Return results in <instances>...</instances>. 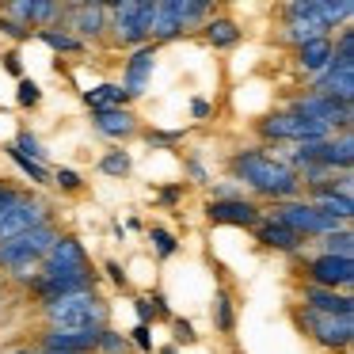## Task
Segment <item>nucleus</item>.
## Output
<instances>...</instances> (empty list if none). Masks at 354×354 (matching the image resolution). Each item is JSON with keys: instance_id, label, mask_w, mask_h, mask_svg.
Listing matches in <instances>:
<instances>
[{"instance_id": "nucleus-41", "label": "nucleus", "mask_w": 354, "mask_h": 354, "mask_svg": "<svg viewBox=\"0 0 354 354\" xmlns=\"http://www.w3.org/2000/svg\"><path fill=\"white\" fill-rule=\"evenodd\" d=\"M145 138H149V141H156V145H171V141H179V138H183V130H171V133H160V130H149Z\"/></svg>"}, {"instance_id": "nucleus-51", "label": "nucleus", "mask_w": 354, "mask_h": 354, "mask_svg": "<svg viewBox=\"0 0 354 354\" xmlns=\"http://www.w3.org/2000/svg\"><path fill=\"white\" fill-rule=\"evenodd\" d=\"M39 354H65V351H39Z\"/></svg>"}, {"instance_id": "nucleus-30", "label": "nucleus", "mask_w": 354, "mask_h": 354, "mask_svg": "<svg viewBox=\"0 0 354 354\" xmlns=\"http://www.w3.org/2000/svg\"><path fill=\"white\" fill-rule=\"evenodd\" d=\"M130 168H133V160H130V153H122V149H111V153L100 160V171L103 176H115V179L130 176Z\"/></svg>"}, {"instance_id": "nucleus-17", "label": "nucleus", "mask_w": 354, "mask_h": 354, "mask_svg": "<svg viewBox=\"0 0 354 354\" xmlns=\"http://www.w3.org/2000/svg\"><path fill=\"white\" fill-rule=\"evenodd\" d=\"M92 126H95V133H103V138H111V141H126V138H133V133H138V118H133L130 107L95 111Z\"/></svg>"}, {"instance_id": "nucleus-16", "label": "nucleus", "mask_w": 354, "mask_h": 354, "mask_svg": "<svg viewBox=\"0 0 354 354\" xmlns=\"http://www.w3.org/2000/svg\"><path fill=\"white\" fill-rule=\"evenodd\" d=\"M301 305H305L308 313H324V316H354V297L351 293L316 290V286H305V290H301Z\"/></svg>"}, {"instance_id": "nucleus-44", "label": "nucleus", "mask_w": 354, "mask_h": 354, "mask_svg": "<svg viewBox=\"0 0 354 354\" xmlns=\"http://www.w3.org/2000/svg\"><path fill=\"white\" fill-rule=\"evenodd\" d=\"M153 301V316H160V320H171V308H168V301L160 297V293H156V297H149Z\"/></svg>"}, {"instance_id": "nucleus-22", "label": "nucleus", "mask_w": 354, "mask_h": 354, "mask_svg": "<svg viewBox=\"0 0 354 354\" xmlns=\"http://www.w3.org/2000/svg\"><path fill=\"white\" fill-rule=\"evenodd\" d=\"M297 65L308 73V77H320V73L331 65V39H316V42L297 46Z\"/></svg>"}, {"instance_id": "nucleus-32", "label": "nucleus", "mask_w": 354, "mask_h": 354, "mask_svg": "<svg viewBox=\"0 0 354 354\" xmlns=\"http://www.w3.org/2000/svg\"><path fill=\"white\" fill-rule=\"evenodd\" d=\"M95 351L100 354H126L130 351V339L118 335V331H111V328H103L100 339H95Z\"/></svg>"}, {"instance_id": "nucleus-34", "label": "nucleus", "mask_w": 354, "mask_h": 354, "mask_svg": "<svg viewBox=\"0 0 354 354\" xmlns=\"http://www.w3.org/2000/svg\"><path fill=\"white\" fill-rule=\"evenodd\" d=\"M149 236H153V244H156V255H160V259H168V255H176L179 240L171 236L168 229H160V225H153V232H149Z\"/></svg>"}, {"instance_id": "nucleus-5", "label": "nucleus", "mask_w": 354, "mask_h": 354, "mask_svg": "<svg viewBox=\"0 0 354 354\" xmlns=\"http://www.w3.org/2000/svg\"><path fill=\"white\" fill-rule=\"evenodd\" d=\"M267 217H274L278 225H286L290 232H297L301 240H305V236H328V232H335V229H346L343 221H335V217L320 214V209H316L308 198L274 202V214H267Z\"/></svg>"}, {"instance_id": "nucleus-14", "label": "nucleus", "mask_w": 354, "mask_h": 354, "mask_svg": "<svg viewBox=\"0 0 354 354\" xmlns=\"http://www.w3.org/2000/svg\"><path fill=\"white\" fill-rule=\"evenodd\" d=\"M62 12L65 8H57L50 0H16V4L4 8V16L24 24V27H31V31H46V27H54L57 19H62Z\"/></svg>"}, {"instance_id": "nucleus-9", "label": "nucleus", "mask_w": 354, "mask_h": 354, "mask_svg": "<svg viewBox=\"0 0 354 354\" xmlns=\"http://www.w3.org/2000/svg\"><path fill=\"white\" fill-rule=\"evenodd\" d=\"M42 225H50L46 202H39V198H31V194H24V198H19L16 206L8 209V214L0 217V244H8V240L24 236V232H31V229H42Z\"/></svg>"}, {"instance_id": "nucleus-26", "label": "nucleus", "mask_w": 354, "mask_h": 354, "mask_svg": "<svg viewBox=\"0 0 354 354\" xmlns=\"http://www.w3.org/2000/svg\"><path fill=\"white\" fill-rule=\"evenodd\" d=\"M320 255H335V259H351L354 255V232L351 225L346 229H335L328 236H320Z\"/></svg>"}, {"instance_id": "nucleus-43", "label": "nucleus", "mask_w": 354, "mask_h": 354, "mask_svg": "<svg viewBox=\"0 0 354 354\" xmlns=\"http://www.w3.org/2000/svg\"><path fill=\"white\" fill-rule=\"evenodd\" d=\"M4 69H8L12 77H19V80H24V62H19V54H16V50H12L8 57H4Z\"/></svg>"}, {"instance_id": "nucleus-23", "label": "nucleus", "mask_w": 354, "mask_h": 354, "mask_svg": "<svg viewBox=\"0 0 354 354\" xmlns=\"http://www.w3.org/2000/svg\"><path fill=\"white\" fill-rule=\"evenodd\" d=\"M278 39H282L286 46H305V42H316V39H331V31L320 24H305V19H286Z\"/></svg>"}, {"instance_id": "nucleus-47", "label": "nucleus", "mask_w": 354, "mask_h": 354, "mask_svg": "<svg viewBox=\"0 0 354 354\" xmlns=\"http://www.w3.org/2000/svg\"><path fill=\"white\" fill-rule=\"evenodd\" d=\"M179 194H183V187H164V191H160V202H176Z\"/></svg>"}, {"instance_id": "nucleus-2", "label": "nucleus", "mask_w": 354, "mask_h": 354, "mask_svg": "<svg viewBox=\"0 0 354 354\" xmlns=\"http://www.w3.org/2000/svg\"><path fill=\"white\" fill-rule=\"evenodd\" d=\"M42 313H46L50 328H62V331H103V328H111V305L95 290L57 297V301H50V305H42Z\"/></svg>"}, {"instance_id": "nucleus-42", "label": "nucleus", "mask_w": 354, "mask_h": 354, "mask_svg": "<svg viewBox=\"0 0 354 354\" xmlns=\"http://www.w3.org/2000/svg\"><path fill=\"white\" fill-rule=\"evenodd\" d=\"M133 305H138V324H149V320H156V316H153V301H149V297H138Z\"/></svg>"}, {"instance_id": "nucleus-21", "label": "nucleus", "mask_w": 354, "mask_h": 354, "mask_svg": "<svg viewBox=\"0 0 354 354\" xmlns=\"http://www.w3.org/2000/svg\"><path fill=\"white\" fill-rule=\"evenodd\" d=\"M183 35V27H179V16H176V0H164V4H156V16H153V31H149V42H171Z\"/></svg>"}, {"instance_id": "nucleus-36", "label": "nucleus", "mask_w": 354, "mask_h": 354, "mask_svg": "<svg viewBox=\"0 0 354 354\" xmlns=\"http://www.w3.org/2000/svg\"><path fill=\"white\" fill-rule=\"evenodd\" d=\"M50 179H57V187H62L65 194H77L80 187H84V179H80L77 171H69V168H57V171H54V176H50Z\"/></svg>"}, {"instance_id": "nucleus-40", "label": "nucleus", "mask_w": 354, "mask_h": 354, "mask_svg": "<svg viewBox=\"0 0 354 354\" xmlns=\"http://www.w3.org/2000/svg\"><path fill=\"white\" fill-rule=\"evenodd\" d=\"M171 328H176V339H179V343H191V339H194V328H191L187 320H179V316H171Z\"/></svg>"}, {"instance_id": "nucleus-20", "label": "nucleus", "mask_w": 354, "mask_h": 354, "mask_svg": "<svg viewBox=\"0 0 354 354\" xmlns=\"http://www.w3.org/2000/svg\"><path fill=\"white\" fill-rule=\"evenodd\" d=\"M202 35H206V42L214 50H229L240 42V24L229 16H209L206 24H202Z\"/></svg>"}, {"instance_id": "nucleus-18", "label": "nucleus", "mask_w": 354, "mask_h": 354, "mask_svg": "<svg viewBox=\"0 0 354 354\" xmlns=\"http://www.w3.org/2000/svg\"><path fill=\"white\" fill-rule=\"evenodd\" d=\"M69 19V27L80 35V39H100L107 31V8L103 4H80V8H65L62 24Z\"/></svg>"}, {"instance_id": "nucleus-1", "label": "nucleus", "mask_w": 354, "mask_h": 354, "mask_svg": "<svg viewBox=\"0 0 354 354\" xmlns=\"http://www.w3.org/2000/svg\"><path fill=\"white\" fill-rule=\"evenodd\" d=\"M232 183L252 187L255 194L274 202H290L301 198V179L293 168H286L278 156H270V149H248V153H236L229 160Z\"/></svg>"}, {"instance_id": "nucleus-37", "label": "nucleus", "mask_w": 354, "mask_h": 354, "mask_svg": "<svg viewBox=\"0 0 354 354\" xmlns=\"http://www.w3.org/2000/svg\"><path fill=\"white\" fill-rule=\"evenodd\" d=\"M0 35H8V39H16V42H27L35 31L24 24H16V19H8V16H0Z\"/></svg>"}, {"instance_id": "nucleus-10", "label": "nucleus", "mask_w": 354, "mask_h": 354, "mask_svg": "<svg viewBox=\"0 0 354 354\" xmlns=\"http://www.w3.org/2000/svg\"><path fill=\"white\" fill-rule=\"evenodd\" d=\"M31 290H35V297H39L42 305H50V301L69 297V293H88V290H95V274H92V267H84V270H65V274H39V278L31 282Z\"/></svg>"}, {"instance_id": "nucleus-49", "label": "nucleus", "mask_w": 354, "mask_h": 354, "mask_svg": "<svg viewBox=\"0 0 354 354\" xmlns=\"http://www.w3.org/2000/svg\"><path fill=\"white\" fill-rule=\"evenodd\" d=\"M12 354H39V351H31V346H24V351H12Z\"/></svg>"}, {"instance_id": "nucleus-33", "label": "nucleus", "mask_w": 354, "mask_h": 354, "mask_svg": "<svg viewBox=\"0 0 354 354\" xmlns=\"http://www.w3.org/2000/svg\"><path fill=\"white\" fill-rule=\"evenodd\" d=\"M12 149L24 153V156H31V160H39V164H42V156H46V153H42V145H39V138H35L31 130H19V138H16V145H12Z\"/></svg>"}, {"instance_id": "nucleus-7", "label": "nucleus", "mask_w": 354, "mask_h": 354, "mask_svg": "<svg viewBox=\"0 0 354 354\" xmlns=\"http://www.w3.org/2000/svg\"><path fill=\"white\" fill-rule=\"evenodd\" d=\"M259 133L267 141H293V145H316V141L331 138V130L324 122H308V118H297V115H290V111L263 118Z\"/></svg>"}, {"instance_id": "nucleus-28", "label": "nucleus", "mask_w": 354, "mask_h": 354, "mask_svg": "<svg viewBox=\"0 0 354 354\" xmlns=\"http://www.w3.org/2000/svg\"><path fill=\"white\" fill-rule=\"evenodd\" d=\"M39 39L46 42L50 50H62V54H80V50H84V42L73 39V35L62 31V27H46V31H39Z\"/></svg>"}, {"instance_id": "nucleus-11", "label": "nucleus", "mask_w": 354, "mask_h": 354, "mask_svg": "<svg viewBox=\"0 0 354 354\" xmlns=\"http://www.w3.org/2000/svg\"><path fill=\"white\" fill-rule=\"evenodd\" d=\"M88 267V252L77 236H57L50 244V252L42 255L39 274H65V270H84ZM35 274V278H39Z\"/></svg>"}, {"instance_id": "nucleus-38", "label": "nucleus", "mask_w": 354, "mask_h": 354, "mask_svg": "<svg viewBox=\"0 0 354 354\" xmlns=\"http://www.w3.org/2000/svg\"><path fill=\"white\" fill-rule=\"evenodd\" d=\"M130 339H133V346H138V351L153 354V331H149V324H138V328L130 331Z\"/></svg>"}, {"instance_id": "nucleus-27", "label": "nucleus", "mask_w": 354, "mask_h": 354, "mask_svg": "<svg viewBox=\"0 0 354 354\" xmlns=\"http://www.w3.org/2000/svg\"><path fill=\"white\" fill-rule=\"evenodd\" d=\"M232 324H236V305H232L229 290H217L214 293V328L221 331V335H229Z\"/></svg>"}, {"instance_id": "nucleus-8", "label": "nucleus", "mask_w": 354, "mask_h": 354, "mask_svg": "<svg viewBox=\"0 0 354 354\" xmlns=\"http://www.w3.org/2000/svg\"><path fill=\"white\" fill-rule=\"evenodd\" d=\"M305 282L316 290H335V293H351L354 282V259H335V255H320L305 259Z\"/></svg>"}, {"instance_id": "nucleus-24", "label": "nucleus", "mask_w": 354, "mask_h": 354, "mask_svg": "<svg viewBox=\"0 0 354 354\" xmlns=\"http://www.w3.org/2000/svg\"><path fill=\"white\" fill-rule=\"evenodd\" d=\"M84 103L92 107V115L95 111H111V107H126L130 103V95L122 92L118 84H100L95 92H84Z\"/></svg>"}, {"instance_id": "nucleus-3", "label": "nucleus", "mask_w": 354, "mask_h": 354, "mask_svg": "<svg viewBox=\"0 0 354 354\" xmlns=\"http://www.w3.org/2000/svg\"><path fill=\"white\" fill-rule=\"evenodd\" d=\"M54 240H57L54 221H50V225H42V229L24 232V236L8 240V244H0V267H4V270H12V274H16L19 282H35L42 255L50 252V244H54Z\"/></svg>"}, {"instance_id": "nucleus-15", "label": "nucleus", "mask_w": 354, "mask_h": 354, "mask_svg": "<svg viewBox=\"0 0 354 354\" xmlns=\"http://www.w3.org/2000/svg\"><path fill=\"white\" fill-rule=\"evenodd\" d=\"M153 69H156V46L153 42H149V46H138L133 57L126 62V77L118 88H122L130 100H138V95H145V84H149V77H153Z\"/></svg>"}, {"instance_id": "nucleus-12", "label": "nucleus", "mask_w": 354, "mask_h": 354, "mask_svg": "<svg viewBox=\"0 0 354 354\" xmlns=\"http://www.w3.org/2000/svg\"><path fill=\"white\" fill-rule=\"evenodd\" d=\"M313 92L328 95L335 103H354V62H335L331 57L328 69L320 77H313Z\"/></svg>"}, {"instance_id": "nucleus-35", "label": "nucleus", "mask_w": 354, "mask_h": 354, "mask_svg": "<svg viewBox=\"0 0 354 354\" xmlns=\"http://www.w3.org/2000/svg\"><path fill=\"white\" fill-rule=\"evenodd\" d=\"M19 107H39L42 103V88L35 84V80H19Z\"/></svg>"}, {"instance_id": "nucleus-29", "label": "nucleus", "mask_w": 354, "mask_h": 354, "mask_svg": "<svg viewBox=\"0 0 354 354\" xmlns=\"http://www.w3.org/2000/svg\"><path fill=\"white\" fill-rule=\"evenodd\" d=\"M320 16H324V27L328 31H335V24H351L354 19V4H346V0H320Z\"/></svg>"}, {"instance_id": "nucleus-45", "label": "nucleus", "mask_w": 354, "mask_h": 354, "mask_svg": "<svg viewBox=\"0 0 354 354\" xmlns=\"http://www.w3.org/2000/svg\"><path fill=\"white\" fill-rule=\"evenodd\" d=\"M187 171H191V179H194V183H206V168H202V164L198 160H187Z\"/></svg>"}, {"instance_id": "nucleus-19", "label": "nucleus", "mask_w": 354, "mask_h": 354, "mask_svg": "<svg viewBox=\"0 0 354 354\" xmlns=\"http://www.w3.org/2000/svg\"><path fill=\"white\" fill-rule=\"evenodd\" d=\"M255 236H259L263 248H274V252H286V255H297L301 244H305L297 232H290L286 225H278L274 217H263V221L255 225Z\"/></svg>"}, {"instance_id": "nucleus-31", "label": "nucleus", "mask_w": 354, "mask_h": 354, "mask_svg": "<svg viewBox=\"0 0 354 354\" xmlns=\"http://www.w3.org/2000/svg\"><path fill=\"white\" fill-rule=\"evenodd\" d=\"M8 156H12V160H16V164H19V168H24V176L31 179V183H39V187H46V183H50V168H46V164L31 160V156L16 153V149H8Z\"/></svg>"}, {"instance_id": "nucleus-39", "label": "nucleus", "mask_w": 354, "mask_h": 354, "mask_svg": "<svg viewBox=\"0 0 354 354\" xmlns=\"http://www.w3.org/2000/svg\"><path fill=\"white\" fill-rule=\"evenodd\" d=\"M19 198H24V191H16V187H4V183H0V217L8 214V209L16 206Z\"/></svg>"}, {"instance_id": "nucleus-48", "label": "nucleus", "mask_w": 354, "mask_h": 354, "mask_svg": "<svg viewBox=\"0 0 354 354\" xmlns=\"http://www.w3.org/2000/svg\"><path fill=\"white\" fill-rule=\"evenodd\" d=\"M191 115H194V118H206V115H209V103L194 100V103H191Z\"/></svg>"}, {"instance_id": "nucleus-52", "label": "nucleus", "mask_w": 354, "mask_h": 354, "mask_svg": "<svg viewBox=\"0 0 354 354\" xmlns=\"http://www.w3.org/2000/svg\"><path fill=\"white\" fill-rule=\"evenodd\" d=\"M236 354H240V351H236Z\"/></svg>"}, {"instance_id": "nucleus-6", "label": "nucleus", "mask_w": 354, "mask_h": 354, "mask_svg": "<svg viewBox=\"0 0 354 354\" xmlns=\"http://www.w3.org/2000/svg\"><path fill=\"white\" fill-rule=\"evenodd\" d=\"M293 320H297V328L305 331V335H313L320 346H328V351H351L354 343V316H324V313H308V308H297L293 313Z\"/></svg>"}, {"instance_id": "nucleus-13", "label": "nucleus", "mask_w": 354, "mask_h": 354, "mask_svg": "<svg viewBox=\"0 0 354 354\" xmlns=\"http://www.w3.org/2000/svg\"><path fill=\"white\" fill-rule=\"evenodd\" d=\"M206 221L209 225H244V229H255L263 221L259 202L252 198H232V202H209L206 206Z\"/></svg>"}, {"instance_id": "nucleus-50", "label": "nucleus", "mask_w": 354, "mask_h": 354, "mask_svg": "<svg viewBox=\"0 0 354 354\" xmlns=\"http://www.w3.org/2000/svg\"><path fill=\"white\" fill-rule=\"evenodd\" d=\"M160 354H179V351H176V346H164V351H160Z\"/></svg>"}, {"instance_id": "nucleus-25", "label": "nucleus", "mask_w": 354, "mask_h": 354, "mask_svg": "<svg viewBox=\"0 0 354 354\" xmlns=\"http://www.w3.org/2000/svg\"><path fill=\"white\" fill-rule=\"evenodd\" d=\"M176 16H179V27L191 31V27H202L214 16V4H206V0H176Z\"/></svg>"}, {"instance_id": "nucleus-46", "label": "nucleus", "mask_w": 354, "mask_h": 354, "mask_svg": "<svg viewBox=\"0 0 354 354\" xmlns=\"http://www.w3.org/2000/svg\"><path fill=\"white\" fill-rule=\"evenodd\" d=\"M107 274H111V282H115V286H126V274H122V267H118L115 259L107 263Z\"/></svg>"}, {"instance_id": "nucleus-4", "label": "nucleus", "mask_w": 354, "mask_h": 354, "mask_svg": "<svg viewBox=\"0 0 354 354\" xmlns=\"http://www.w3.org/2000/svg\"><path fill=\"white\" fill-rule=\"evenodd\" d=\"M156 4L153 0H122L115 8H107V31H115L118 46H149V31H153Z\"/></svg>"}]
</instances>
